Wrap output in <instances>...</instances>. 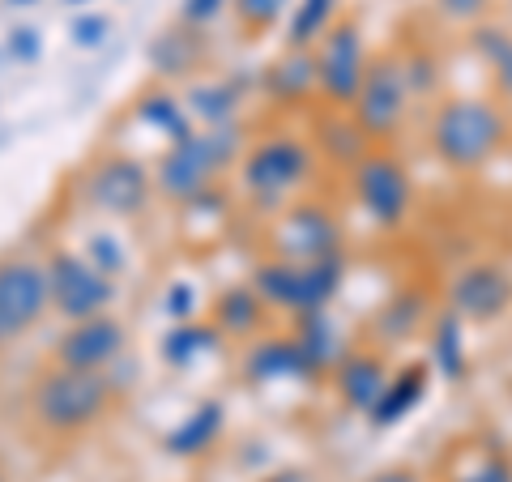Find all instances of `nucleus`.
<instances>
[{
	"label": "nucleus",
	"instance_id": "nucleus-2",
	"mask_svg": "<svg viewBox=\"0 0 512 482\" xmlns=\"http://www.w3.org/2000/svg\"><path fill=\"white\" fill-rule=\"evenodd\" d=\"M47 308H52L47 269L26 261V256L0 261V342L30 333L47 316Z\"/></svg>",
	"mask_w": 512,
	"mask_h": 482
},
{
	"label": "nucleus",
	"instance_id": "nucleus-4",
	"mask_svg": "<svg viewBox=\"0 0 512 482\" xmlns=\"http://www.w3.org/2000/svg\"><path fill=\"white\" fill-rule=\"evenodd\" d=\"M47 282H52V308L73 320L99 316L111 295V286L86 261H77V256H56L47 265Z\"/></svg>",
	"mask_w": 512,
	"mask_h": 482
},
{
	"label": "nucleus",
	"instance_id": "nucleus-1",
	"mask_svg": "<svg viewBox=\"0 0 512 482\" xmlns=\"http://www.w3.org/2000/svg\"><path fill=\"white\" fill-rule=\"evenodd\" d=\"M111 406V384L103 372L90 367H69L60 363L56 372H47L35 393H30V410L35 419L56 431V436H77V431L94 427Z\"/></svg>",
	"mask_w": 512,
	"mask_h": 482
},
{
	"label": "nucleus",
	"instance_id": "nucleus-5",
	"mask_svg": "<svg viewBox=\"0 0 512 482\" xmlns=\"http://www.w3.org/2000/svg\"><path fill=\"white\" fill-rule=\"evenodd\" d=\"M120 346H124V329L116 325V320H107V316L99 312V316L77 320V325L64 333V342H60V363L103 372V367L120 355Z\"/></svg>",
	"mask_w": 512,
	"mask_h": 482
},
{
	"label": "nucleus",
	"instance_id": "nucleus-6",
	"mask_svg": "<svg viewBox=\"0 0 512 482\" xmlns=\"http://www.w3.org/2000/svg\"><path fill=\"white\" fill-rule=\"evenodd\" d=\"M359 192H363V205L380 218H397L406 205V175L389 158H367L359 167Z\"/></svg>",
	"mask_w": 512,
	"mask_h": 482
},
{
	"label": "nucleus",
	"instance_id": "nucleus-8",
	"mask_svg": "<svg viewBox=\"0 0 512 482\" xmlns=\"http://www.w3.org/2000/svg\"><path fill=\"white\" fill-rule=\"evenodd\" d=\"M0 482H9V470H5V465H0Z\"/></svg>",
	"mask_w": 512,
	"mask_h": 482
},
{
	"label": "nucleus",
	"instance_id": "nucleus-7",
	"mask_svg": "<svg viewBox=\"0 0 512 482\" xmlns=\"http://www.w3.org/2000/svg\"><path fill=\"white\" fill-rule=\"evenodd\" d=\"M470 482H512V478H508V470H483V474L470 478Z\"/></svg>",
	"mask_w": 512,
	"mask_h": 482
},
{
	"label": "nucleus",
	"instance_id": "nucleus-3",
	"mask_svg": "<svg viewBox=\"0 0 512 482\" xmlns=\"http://www.w3.org/2000/svg\"><path fill=\"white\" fill-rule=\"evenodd\" d=\"M495 141H500V120L491 116L487 107H478V103H453V107H444L440 111V120H436V146L440 154L448 158V163H457V167H470L478 163Z\"/></svg>",
	"mask_w": 512,
	"mask_h": 482
}]
</instances>
